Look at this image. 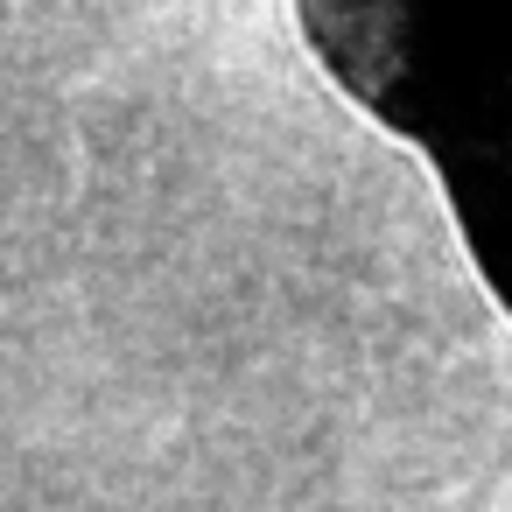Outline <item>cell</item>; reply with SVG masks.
I'll return each mask as SVG.
<instances>
[]
</instances>
